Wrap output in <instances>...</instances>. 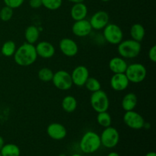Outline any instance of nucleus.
I'll list each match as a JSON object with an SVG mask.
<instances>
[{"label":"nucleus","instance_id":"obj_1","mask_svg":"<svg viewBox=\"0 0 156 156\" xmlns=\"http://www.w3.org/2000/svg\"><path fill=\"white\" fill-rule=\"evenodd\" d=\"M13 56L17 65L24 67L31 66L37 59L35 46L27 42L21 44L16 49Z\"/></svg>","mask_w":156,"mask_h":156},{"label":"nucleus","instance_id":"obj_2","mask_svg":"<svg viewBox=\"0 0 156 156\" xmlns=\"http://www.w3.org/2000/svg\"><path fill=\"white\" fill-rule=\"evenodd\" d=\"M101 146L100 136L94 131L85 133L81 138L79 147L85 154H91L97 152Z\"/></svg>","mask_w":156,"mask_h":156},{"label":"nucleus","instance_id":"obj_3","mask_svg":"<svg viewBox=\"0 0 156 156\" xmlns=\"http://www.w3.org/2000/svg\"><path fill=\"white\" fill-rule=\"evenodd\" d=\"M141 50V44L133 39L122 41L117 44V52L123 59L136 58L140 55Z\"/></svg>","mask_w":156,"mask_h":156},{"label":"nucleus","instance_id":"obj_4","mask_svg":"<svg viewBox=\"0 0 156 156\" xmlns=\"http://www.w3.org/2000/svg\"><path fill=\"white\" fill-rule=\"evenodd\" d=\"M124 73L129 82L140 83L146 79L147 70L143 64L134 62L127 66Z\"/></svg>","mask_w":156,"mask_h":156},{"label":"nucleus","instance_id":"obj_5","mask_svg":"<svg viewBox=\"0 0 156 156\" xmlns=\"http://www.w3.org/2000/svg\"><path fill=\"white\" fill-rule=\"evenodd\" d=\"M91 108L97 113L108 111L110 106V100L105 91L101 89L93 92L90 97Z\"/></svg>","mask_w":156,"mask_h":156},{"label":"nucleus","instance_id":"obj_6","mask_svg":"<svg viewBox=\"0 0 156 156\" xmlns=\"http://www.w3.org/2000/svg\"><path fill=\"white\" fill-rule=\"evenodd\" d=\"M103 36L108 43L113 45H117L123 41V33L120 26L108 23L103 29Z\"/></svg>","mask_w":156,"mask_h":156},{"label":"nucleus","instance_id":"obj_7","mask_svg":"<svg viewBox=\"0 0 156 156\" xmlns=\"http://www.w3.org/2000/svg\"><path fill=\"white\" fill-rule=\"evenodd\" d=\"M101 143L103 146L108 149L114 148L120 141V133L116 128L110 126L105 128L100 135Z\"/></svg>","mask_w":156,"mask_h":156},{"label":"nucleus","instance_id":"obj_8","mask_svg":"<svg viewBox=\"0 0 156 156\" xmlns=\"http://www.w3.org/2000/svg\"><path fill=\"white\" fill-rule=\"evenodd\" d=\"M52 82L57 89L61 91H68L73 85L71 75L65 70H59L53 73Z\"/></svg>","mask_w":156,"mask_h":156},{"label":"nucleus","instance_id":"obj_9","mask_svg":"<svg viewBox=\"0 0 156 156\" xmlns=\"http://www.w3.org/2000/svg\"><path fill=\"white\" fill-rule=\"evenodd\" d=\"M125 124L133 129H141L144 128L145 122L143 116L138 112L133 111H126L123 117Z\"/></svg>","mask_w":156,"mask_h":156},{"label":"nucleus","instance_id":"obj_10","mask_svg":"<svg viewBox=\"0 0 156 156\" xmlns=\"http://www.w3.org/2000/svg\"><path fill=\"white\" fill-rule=\"evenodd\" d=\"M70 75L73 85L78 87H82L85 85V82L89 77V71L86 66L80 65L77 66Z\"/></svg>","mask_w":156,"mask_h":156},{"label":"nucleus","instance_id":"obj_11","mask_svg":"<svg viewBox=\"0 0 156 156\" xmlns=\"http://www.w3.org/2000/svg\"><path fill=\"white\" fill-rule=\"evenodd\" d=\"M109 15L105 11H98L89 20L92 29L96 30H100L105 28L107 24L109 23Z\"/></svg>","mask_w":156,"mask_h":156},{"label":"nucleus","instance_id":"obj_12","mask_svg":"<svg viewBox=\"0 0 156 156\" xmlns=\"http://www.w3.org/2000/svg\"><path fill=\"white\" fill-rule=\"evenodd\" d=\"M59 47L62 54L67 57H73L79 52V47L76 41L69 37L62 38L59 41Z\"/></svg>","mask_w":156,"mask_h":156},{"label":"nucleus","instance_id":"obj_13","mask_svg":"<svg viewBox=\"0 0 156 156\" xmlns=\"http://www.w3.org/2000/svg\"><path fill=\"white\" fill-rule=\"evenodd\" d=\"M92 30L91 24L86 18L79 21H75L72 26V32L73 34L79 37H85L89 35Z\"/></svg>","mask_w":156,"mask_h":156},{"label":"nucleus","instance_id":"obj_14","mask_svg":"<svg viewBox=\"0 0 156 156\" xmlns=\"http://www.w3.org/2000/svg\"><path fill=\"white\" fill-rule=\"evenodd\" d=\"M47 133L53 140H62L66 136L67 130L62 123H52L47 126Z\"/></svg>","mask_w":156,"mask_h":156},{"label":"nucleus","instance_id":"obj_15","mask_svg":"<svg viewBox=\"0 0 156 156\" xmlns=\"http://www.w3.org/2000/svg\"><path fill=\"white\" fill-rule=\"evenodd\" d=\"M111 88L116 91H123L128 88L129 81L125 73H115L110 81Z\"/></svg>","mask_w":156,"mask_h":156},{"label":"nucleus","instance_id":"obj_16","mask_svg":"<svg viewBox=\"0 0 156 156\" xmlns=\"http://www.w3.org/2000/svg\"><path fill=\"white\" fill-rule=\"evenodd\" d=\"M35 49H36L37 56H40L43 59H50L53 57L56 53V49L54 46L51 43L45 41H40L35 46Z\"/></svg>","mask_w":156,"mask_h":156},{"label":"nucleus","instance_id":"obj_17","mask_svg":"<svg viewBox=\"0 0 156 156\" xmlns=\"http://www.w3.org/2000/svg\"><path fill=\"white\" fill-rule=\"evenodd\" d=\"M70 15L74 21H79L86 18L88 15V8L83 2L74 3L70 10Z\"/></svg>","mask_w":156,"mask_h":156},{"label":"nucleus","instance_id":"obj_18","mask_svg":"<svg viewBox=\"0 0 156 156\" xmlns=\"http://www.w3.org/2000/svg\"><path fill=\"white\" fill-rule=\"evenodd\" d=\"M128 64L125 59L120 56H115L109 61V69L114 74L124 73Z\"/></svg>","mask_w":156,"mask_h":156},{"label":"nucleus","instance_id":"obj_19","mask_svg":"<svg viewBox=\"0 0 156 156\" xmlns=\"http://www.w3.org/2000/svg\"><path fill=\"white\" fill-rule=\"evenodd\" d=\"M137 104H138V98L136 94L133 92H129L125 94L124 97L123 98L121 106L125 111H133L137 106Z\"/></svg>","mask_w":156,"mask_h":156},{"label":"nucleus","instance_id":"obj_20","mask_svg":"<svg viewBox=\"0 0 156 156\" xmlns=\"http://www.w3.org/2000/svg\"><path fill=\"white\" fill-rule=\"evenodd\" d=\"M130 36L133 40L138 42L141 43L143 41L146 35V30L143 25L139 23H136V24H133L132 27L130 28Z\"/></svg>","mask_w":156,"mask_h":156},{"label":"nucleus","instance_id":"obj_21","mask_svg":"<svg viewBox=\"0 0 156 156\" xmlns=\"http://www.w3.org/2000/svg\"><path fill=\"white\" fill-rule=\"evenodd\" d=\"M40 37L39 29L34 25H30L25 29L24 31V37L26 42L29 44H34L38 41Z\"/></svg>","mask_w":156,"mask_h":156},{"label":"nucleus","instance_id":"obj_22","mask_svg":"<svg viewBox=\"0 0 156 156\" xmlns=\"http://www.w3.org/2000/svg\"><path fill=\"white\" fill-rule=\"evenodd\" d=\"M62 108L65 112L73 113L76 110L78 102L76 98L72 95H67L63 98L62 101Z\"/></svg>","mask_w":156,"mask_h":156},{"label":"nucleus","instance_id":"obj_23","mask_svg":"<svg viewBox=\"0 0 156 156\" xmlns=\"http://www.w3.org/2000/svg\"><path fill=\"white\" fill-rule=\"evenodd\" d=\"M2 156H20L21 150L17 145L13 143L5 144L0 150Z\"/></svg>","mask_w":156,"mask_h":156},{"label":"nucleus","instance_id":"obj_24","mask_svg":"<svg viewBox=\"0 0 156 156\" xmlns=\"http://www.w3.org/2000/svg\"><path fill=\"white\" fill-rule=\"evenodd\" d=\"M16 44L12 41H7L3 44L1 48V53L5 57L13 56L16 51Z\"/></svg>","mask_w":156,"mask_h":156},{"label":"nucleus","instance_id":"obj_25","mask_svg":"<svg viewBox=\"0 0 156 156\" xmlns=\"http://www.w3.org/2000/svg\"><path fill=\"white\" fill-rule=\"evenodd\" d=\"M97 122L101 126H102V127L104 128H106L111 126V123H112V118H111V114H110L108 111L98 113Z\"/></svg>","mask_w":156,"mask_h":156},{"label":"nucleus","instance_id":"obj_26","mask_svg":"<svg viewBox=\"0 0 156 156\" xmlns=\"http://www.w3.org/2000/svg\"><path fill=\"white\" fill-rule=\"evenodd\" d=\"M84 86H85L86 89L88 91H91V93L95 92V91H98L101 89V82L96 78L90 77V76L87 79L86 82H85Z\"/></svg>","mask_w":156,"mask_h":156},{"label":"nucleus","instance_id":"obj_27","mask_svg":"<svg viewBox=\"0 0 156 156\" xmlns=\"http://www.w3.org/2000/svg\"><path fill=\"white\" fill-rule=\"evenodd\" d=\"M53 70L50 69V68L47 67H44L41 69L37 73V77L41 81L44 82H49L52 81L53 76Z\"/></svg>","mask_w":156,"mask_h":156},{"label":"nucleus","instance_id":"obj_28","mask_svg":"<svg viewBox=\"0 0 156 156\" xmlns=\"http://www.w3.org/2000/svg\"><path fill=\"white\" fill-rule=\"evenodd\" d=\"M41 2L42 6L51 11L57 10L62 4V0H41Z\"/></svg>","mask_w":156,"mask_h":156},{"label":"nucleus","instance_id":"obj_29","mask_svg":"<svg viewBox=\"0 0 156 156\" xmlns=\"http://www.w3.org/2000/svg\"><path fill=\"white\" fill-rule=\"evenodd\" d=\"M13 16V9L5 5L0 8V19L3 21H9Z\"/></svg>","mask_w":156,"mask_h":156},{"label":"nucleus","instance_id":"obj_30","mask_svg":"<svg viewBox=\"0 0 156 156\" xmlns=\"http://www.w3.org/2000/svg\"><path fill=\"white\" fill-rule=\"evenodd\" d=\"M3 1L5 5L14 9L21 7L24 3V0H3Z\"/></svg>","mask_w":156,"mask_h":156},{"label":"nucleus","instance_id":"obj_31","mask_svg":"<svg viewBox=\"0 0 156 156\" xmlns=\"http://www.w3.org/2000/svg\"><path fill=\"white\" fill-rule=\"evenodd\" d=\"M149 58L152 62H156V46L153 45L149 50Z\"/></svg>","mask_w":156,"mask_h":156},{"label":"nucleus","instance_id":"obj_32","mask_svg":"<svg viewBox=\"0 0 156 156\" xmlns=\"http://www.w3.org/2000/svg\"><path fill=\"white\" fill-rule=\"evenodd\" d=\"M29 5L32 9H39L42 6V2L41 0H30Z\"/></svg>","mask_w":156,"mask_h":156},{"label":"nucleus","instance_id":"obj_33","mask_svg":"<svg viewBox=\"0 0 156 156\" xmlns=\"http://www.w3.org/2000/svg\"><path fill=\"white\" fill-rule=\"evenodd\" d=\"M4 145H5L4 139H3L2 136H0V150H1V149L3 147V146H4Z\"/></svg>","mask_w":156,"mask_h":156},{"label":"nucleus","instance_id":"obj_34","mask_svg":"<svg viewBox=\"0 0 156 156\" xmlns=\"http://www.w3.org/2000/svg\"><path fill=\"white\" fill-rule=\"evenodd\" d=\"M67 1L73 3H79V2H83L85 0H67Z\"/></svg>","mask_w":156,"mask_h":156},{"label":"nucleus","instance_id":"obj_35","mask_svg":"<svg viewBox=\"0 0 156 156\" xmlns=\"http://www.w3.org/2000/svg\"><path fill=\"white\" fill-rule=\"evenodd\" d=\"M107 156H120L119 155L117 152H110L109 154H108Z\"/></svg>","mask_w":156,"mask_h":156},{"label":"nucleus","instance_id":"obj_36","mask_svg":"<svg viewBox=\"0 0 156 156\" xmlns=\"http://www.w3.org/2000/svg\"><path fill=\"white\" fill-rule=\"evenodd\" d=\"M146 156H156V154L155 152H149L146 154Z\"/></svg>","mask_w":156,"mask_h":156},{"label":"nucleus","instance_id":"obj_37","mask_svg":"<svg viewBox=\"0 0 156 156\" xmlns=\"http://www.w3.org/2000/svg\"><path fill=\"white\" fill-rule=\"evenodd\" d=\"M71 156H82V155H80V154H73V155H72Z\"/></svg>","mask_w":156,"mask_h":156},{"label":"nucleus","instance_id":"obj_38","mask_svg":"<svg viewBox=\"0 0 156 156\" xmlns=\"http://www.w3.org/2000/svg\"><path fill=\"white\" fill-rule=\"evenodd\" d=\"M59 156H67V155H65V154H60Z\"/></svg>","mask_w":156,"mask_h":156},{"label":"nucleus","instance_id":"obj_39","mask_svg":"<svg viewBox=\"0 0 156 156\" xmlns=\"http://www.w3.org/2000/svg\"><path fill=\"white\" fill-rule=\"evenodd\" d=\"M102 2H109V1H111V0H101Z\"/></svg>","mask_w":156,"mask_h":156},{"label":"nucleus","instance_id":"obj_40","mask_svg":"<svg viewBox=\"0 0 156 156\" xmlns=\"http://www.w3.org/2000/svg\"><path fill=\"white\" fill-rule=\"evenodd\" d=\"M0 156H2V155H1V154H0Z\"/></svg>","mask_w":156,"mask_h":156}]
</instances>
